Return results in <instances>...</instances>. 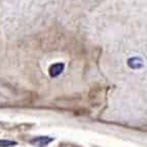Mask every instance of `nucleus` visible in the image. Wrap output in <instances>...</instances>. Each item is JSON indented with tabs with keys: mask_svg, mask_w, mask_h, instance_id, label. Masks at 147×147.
Here are the masks:
<instances>
[{
	"mask_svg": "<svg viewBox=\"0 0 147 147\" xmlns=\"http://www.w3.org/2000/svg\"><path fill=\"white\" fill-rule=\"evenodd\" d=\"M54 140L55 139L52 137H47V136L43 137V136H41V137H35L34 139L30 140V143L37 147H44L47 146L49 142H53Z\"/></svg>",
	"mask_w": 147,
	"mask_h": 147,
	"instance_id": "nucleus-1",
	"label": "nucleus"
},
{
	"mask_svg": "<svg viewBox=\"0 0 147 147\" xmlns=\"http://www.w3.org/2000/svg\"><path fill=\"white\" fill-rule=\"evenodd\" d=\"M13 145H17V142L9 140H0V147H10Z\"/></svg>",
	"mask_w": 147,
	"mask_h": 147,
	"instance_id": "nucleus-4",
	"label": "nucleus"
},
{
	"mask_svg": "<svg viewBox=\"0 0 147 147\" xmlns=\"http://www.w3.org/2000/svg\"><path fill=\"white\" fill-rule=\"evenodd\" d=\"M127 65H129L132 69H141V68H143V66H144L143 60L138 58V57H134V58L129 59Z\"/></svg>",
	"mask_w": 147,
	"mask_h": 147,
	"instance_id": "nucleus-3",
	"label": "nucleus"
},
{
	"mask_svg": "<svg viewBox=\"0 0 147 147\" xmlns=\"http://www.w3.org/2000/svg\"><path fill=\"white\" fill-rule=\"evenodd\" d=\"M64 67H65V65L63 63H56L54 65H52L51 68H49V75L52 76V77L59 76L63 72Z\"/></svg>",
	"mask_w": 147,
	"mask_h": 147,
	"instance_id": "nucleus-2",
	"label": "nucleus"
}]
</instances>
